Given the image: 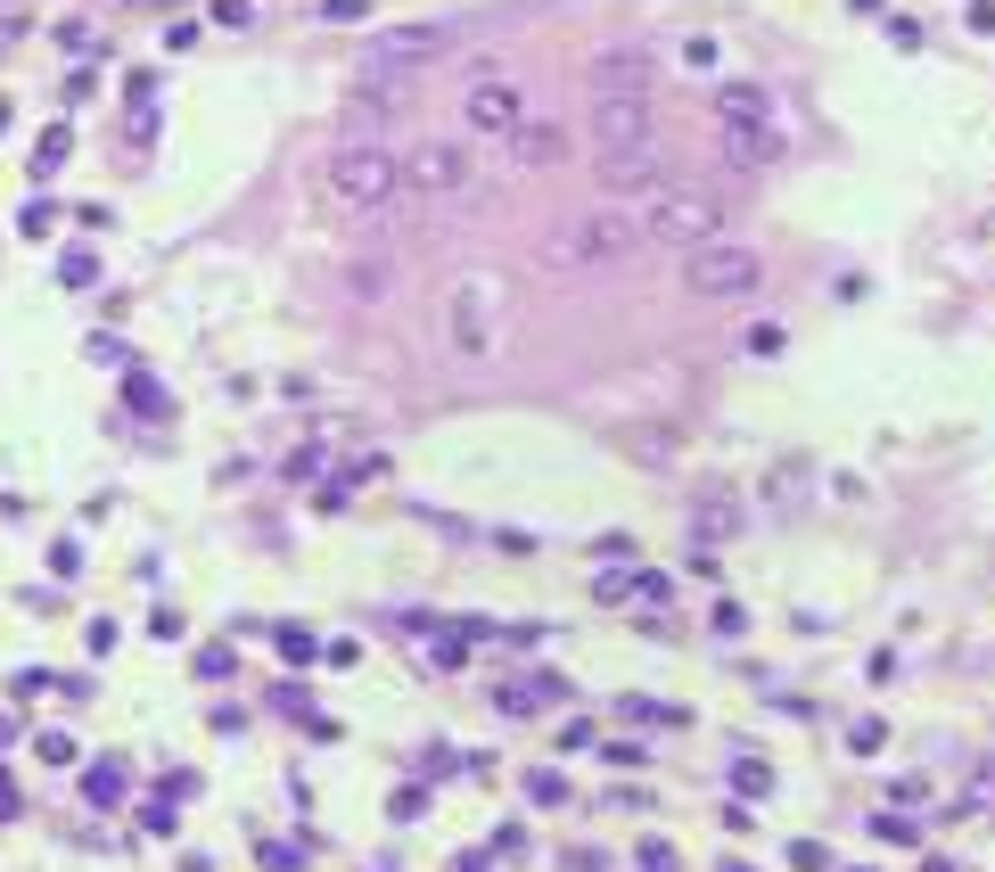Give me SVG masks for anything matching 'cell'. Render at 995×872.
<instances>
[{
	"label": "cell",
	"mask_w": 995,
	"mask_h": 872,
	"mask_svg": "<svg viewBox=\"0 0 995 872\" xmlns=\"http://www.w3.org/2000/svg\"><path fill=\"white\" fill-rule=\"evenodd\" d=\"M321 189L346 214H379L388 198H404V149H379V140H337L330 165H321Z\"/></svg>",
	"instance_id": "obj_1"
},
{
	"label": "cell",
	"mask_w": 995,
	"mask_h": 872,
	"mask_svg": "<svg viewBox=\"0 0 995 872\" xmlns=\"http://www.w3.org/2000/svg\"><path fill=\"white\" fill-rule=\"evenodd\" d=\"M511 346V305H502L494 280H462L453 297H444V354L453 363H494Z\"/></svg>",
	"instance_id": "obj_2"
},
{
	"label": "cell",
	"mask_w": 995,
	"mask_h": 872,
	"mask_svg": "<svg viewBox=\"0 0 995 872\" xmlns=\"http://www.w3.org/2000/svg\"><path fill=\"white\" fill-rule=\"evenodd\" d=\"M716 124H724V140H733V157H749V165H774V157L790 149L782 99L765 91V83H724L716 91Z\"/></svg>",
	"instance_id": "obj_3"
},
{
	"label": "cell",
	"mask_w": 995,
	"mask_h": 872,
	"mask_svg": "<svg viewBox=\"0 0 995 872\" xmlns=\"http://www.w3.org/2000/svg\"><path fill=\"white\" fill-rule=\"evenodd\" d=\"M683 288L708 297V305H740V297L765 288V256H757L749 240H708V247H691V263H683Z\"/></svg>",
	"instance_id": "obj_4"
},
{
	"label": "cell",
	"mask_w": 995,
	"mask_h": 872,
	"mask_svg": "<svg viewBox=\"0 0 995 872\" xmlns=\"http://www.w3.org/2000/svg\"><path fill=\"white\" fill-rule=\"evenodd\" d=\"M527 124H535V91H527V83L478 75V83L462 91V132H469V140H502V149H511Z\"/></svg>",
	"instance_id": "obj_5"
},
{
	"label": "cell",
	"mask_w": 995,
	"mask_h": 872,
	"mask_svg": "<svg viewBox=\"0 0 995 872\" xmlns=\"http://www.w3.org/2000/svg\"><path fill=\"white\" fill-rule=\"evenodd\" d=\"M642 240H675V247H708V240H724V206L708 198V189H691V182H666L659 198L642 206Z\"/></svg>",
	"instance_id": "obj_6"
},
{
	"label": "cell",
	"mask_w": 995,
	"mask_h": 872,
	"mask_svg": "<svg viewBox=\"0 0 995 872\" xmlns=\"http://www.w3.org/2000/svg\"><path fill=\"white\" fill-rule=\"evenodd\" d=\"M642 240V223H626V214H576V223L552 231V247H543V263H560V272H576V263H617L626 247Z\"/></svg>",
	"instance_id": "obj_7"
},
{
	"label": "cell",
	"mask_w": 995,
	"mask_h": 872,
	"mask_svg": "<svg viewBox=\"0 0 995 872\" xmlns=\"http://www.w3.org/2000/svg\"><path fill=\"white\" fill-rule=\"evenodd\" d=\"M592 149H601V157L659 149V99H642V91H601V99H592Z\"/></svg>",
	"instance_id": "obj_8"
},
{
	"label": "cell",
	"mask_w": 995,
	"mask_h": 872,
	"mask_svg": "<svg viewBox=\"0 0 995 872\" xmlns=\"http://www.w3.org/2000/svg\"><path fill=\"white\" fill-rule=\"evenodd\" d=\"M404 189L411 198H453V189H469V149L462 140H411L404 149Z\"/></svg>",
	"instance_id": "obj_9"
},
{
	"label": "cell",
	"mask_w": 995,
	"mask_h": 872,
	"mask_svg": "<svg viewBox=\"0 0 995 872\" xmlns=\"http://www.w3.org/2000/svg\"><path fill=\"white\" fill-rule=\"evenodd\" d=\"M666 182H683L659 149H634V157H601V189L609 198H659Z\"/></svg>",
	"instance_id": "obj_10"
},
{
	"label": "cell",
	"mask_w": 995,
	"mask_h": 872,
	"mask_svg": "<svg viewBox=\"0 0 995 872\" xmlns=\"http://www.w3.org/2000/svg\"><path fill=\"white\" fill-rule=\"evenodd\" d=\"M560 157H568V132H560L552 115H535V124L511 140V165H518V173H552Z\"/></svg>",
	"instance_id": "obj_11"
},
{
	"label": "cell",
	"mask_w": 995,
	"mask_h": 872,
	"mask_svg": "<svg viewBox=\"0 0 995 872\" xmlns=\"http://www.w3.org/2000/svg\"><path fill=\"white\" fill-rule=\"evenodd\" d=\"M650 83H659V58L634 50V41L601 58V91H642V99H650Z\"/></svg>",
	"instance_id": "obj_12"
}]
</instances>
